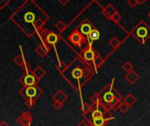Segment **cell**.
I'll list each match as a JSON object with an SVG mask.
<instances>
[{
	"label": "cell",
	"instance_id": "cell-1",
	"mask_svg": "<svg viewBox=\"0 0 150 126\" xmlns=\"http://www.w3.org/2000/svg\"><path fill=\"white\" fill-rule=\"evenodd\" d=\"M49 18V16L33 1H25L12 13L11 20L27 36L31 37L37 33L35 24L40 18Z\"/></svg>",
	"mask_w": 150,
	"mask_h": 126
},
{
	"label": "cell",
	"instance_id": "cell-2",
	"mask_svg": "<svg viewBox=\"0 0 150 126\" xmlns=\"http://www.w3.org/2000/svg\"><path fill=\"white\" fill-rule=\"evenodd\" d=\"M95 72L79 57H76L62 73L63 78L76 90H80L94 75Z\"/></svg>",
	"mask_w": 150,
	"mask_h": 126
},
{
	"label": "cell",
	"instance_id": "cell-3",
	"mask_svg": "<svg viewBox=\"0 0 150 126\" xmlns=\"http://www.w3.org/2000/svg\"><path fill=\"white\" fill-rule=\"evenodd\" d=\"M113 82H114V79H112L110 83L106 84L99 92L103 103L105 104L108 110L112 111L113 108L123 100L122 95L114 88Z\"/></svg>",
	"mask_w": 150,
	"mask_h": 126
},
{
	"label": "cell",
	"instance_id": "cell-4",
	"mask_svg": "<svg viewBox=\"0 0 150 126\" xmlns=\"http://www.w3.org/2000/svg\"><path fill=\"white\" fill-rule=\"evenodd\" d=\"M131 34L140 44L144 45L150 39V26L144 20H141L133 28Z\"/></svg>",
	"mask_w": 150,
	"mask_h": 126
},
{
	"label": "cell",
	"instance_id": "cell-5",
	"mask_svg": "<svg viewBox=\"0 0 150 126\" xmlns=\"http://www.w3.org/2000/svg\"><path fill=\"white\" fill-rule=\"evenodd\" d=\"M69 40L76 46L80 47L81 51L87 49L89 46H92V44L89 41V39L83 36L77 29L74 30L68 37Z\"/></svg>",
	"mask_w": 150,
	"mask_h": 126
},
{
	"label": "cell",
	"instance_id": "cell-6",
	"mask_svg": "<svg viewBox=\"0 0 150 126\" xmlns=\"http://www.w3.org/2000/svg\"><path fill=\"white\" fill-rule=\"evenodd\" d=\"M78 56L93 70V63H94L95 60L98 56H100V55L97 52V50L92 46H91L87 49L83 50V51H80V53H79Z\"/></svg>",
	"mask_w": 150,
	"mask_h": 126
},
{
	"label": "cell",
	"instance_id": "cell-7",
	"mask_svg": "<svg viewBox=\"0 0 150 126\" xmlns=\"http://www.w3.org/2000/svg\"><path fill=\"white\" fill-rule=\"evenodd\" d=\"M43 92L44 91L37 85L31 86V87H23L19 90L20 95L25 98V100L31 99L34 101H36V99L39 98L43 94Z\"/></svg>",
	"mask_w": 150,
	"mask_h": 126
},
{
	"label": "cell",
	"instance_id": "cell-8",
	"mask_svg": "<svg viewBox=\"0 0 150 126\" xmlns=\"http://www.w3.org/2000/svg\"><path fill=\"white\" fill-rule=\"evenodd\" d=\"M96 27L94 26V25L88 19H84L78 26V28H76L83 36H85L86 38L89 36V34L91 32L92 30H94Z\"/></svg>",
	"mask_w": 150,
	"mask_h": 126
},
{
	"label": "cell",
	"instance_id": "cell-9",
	"mask_svg": "<svg viewBox=\"0 0 150 126\" xmlns=\"http://www.w3.org/2000/svg\"><path fill=\"white\" fill-rule=\"evenodd\" d=\"M19 82L23 84L24 87H31V86H35L39 81L34 77L33 74L26 73L19 79Z\"/></svg>",
	"mask_w": 150,
	"mask_h": 126
},
{
	"label": "cell",
	"instance_id": "cell-10",
	"mask_svg": "<svg viewBox=\"0 0 150 126\" xmlns=\"http://www.w3.org/2000/svg\"><path fill=\"white\" fill-rule=\"evenodd\" d=\"M18 124L20 126H29L33 121V116L30 112L26 111L22 113L18 118Z\"/></svg>",
	"mask_w": 150,
	"mask_h": 126
},
{
	"label": "cell",
	"instance_id": "cell-11",
	"mask_svg": "<svg viewBox=\"0 0 150 126\" xmlns=\"http://www.w3.org/2000/svg\"><path fill=\"white\" fill-rule=\"evenodd\" d=\"M59 41V35L54 32H48L46 35L43 44H47L49 46H54Z\"/></svg>",
	"mask_w": 150,
	"mask_h": 126
},
{
	"label": "cell",
	"instance_id": "cell-12",
	"mask_svg": "<svg viewBox=\"0 0 150 126\" xmlns=\"http://www.w3.org/2000/svg\"><path fill=\"white\" fill-rule=\"evenodd\" d=\"M50 51V46L47 44H43L41 43L40 46H38L35 49V53L40 57V58H44Z\"/></svg>",
	"mask_w": 150,
	"mask_h": 126
},
{
	"label": "cell",
	"instance_id": "cell-13",
	"mask_svg": "<svg viewBox=\"0 0 150 126\" xmlns=\"http://www.w3.org/2000/svg\"><path fill=\"white\" fill-rule=\"evenodd\" d=\"M102 11L104 13V15L107 18H111L115 13L118 12L117 9L112 4H108L105 7L102 8Z\"/></svg>",
	"mask_w": 150,
	"mask_h": 126
},
{
	"label": "cell",
	"instance_id": "cell-14",
	"mask_svg": "<svg viewBox=\"0 0 150 126\" xmlns=\"http://www.w3.org/2000/svg\"><path fill=\"white\" fill-rule=\"evenodd\" d=\"M54 102H59L64 103L68 100V96L62 90H57L52 96Z\"/></svg>",
	"mask_w": 150,
	"mask_h": 126
},
{
	"label": "cell",
	"instance_id": "cell-15",
	"mask_svg": "<svg viewBox=\"0 0 150 126\" xmlns=\"http://www.w3.org/2000/svg\"><path fill=\"white\" fill-rule=\"evenodd\" d=\"M13 61H14V63H15L17 66L22 68L23 69H25V70L28 73L29 66H28V64L25 61V60H24V58H23L22 55H17V56L13 59Z\"/></svg>",
	"mask_w": 150,
	"mask_h": 126
},
{
	"label": "cell",
	"instance_id": "cell-16",
	"mask_svg": "<svg viewBox=\"0 0 150 126\" xmlns=\"http://www.w3.org/2000/svg\"><path fill=\"white\" fill-rule=\"evenodd\" d=\"M125 79L130 83V84H134L139 79H140V75L135 72V71H131L129 73H127Z\"/></svg>",
	"mask_w": 150,
	"mask_h": 126
},
{
	"label": "cell",
	"instance_id": "cell-17",
	"mask_svg": "<svg viewBox=\"0 0 150 126\" xmlns=\"http://www.w3.org/2000/svg\"><path fill=\"white\" fill-rule=\"evenodd\" d=\"M125 103H127L129 107H132L134 104H135L137 103V98L132 94L129 93L128 95H127V96H125L122 100Z\"/></svg>",
	"mask_w": 150,
	"mask_h": 126
},
{
	"label": "cell",
	"instance_id": "cell-18",
	"mask_svg": "<svg viewBox=\"0 0 150 126\" xmlns=\"http://www.w3.org/2000/svg\"><path fill=\"white\" fill-rule=\"evenodd\" d=\"M32 74L34 75V77H35L38 81H40L42 77H44V76H45V75H46V71H45V70L40 67V66H38L34 70H33Z\"/></svg>",
	"mask_w": 150,
	"mask_h": 126
},
{
	"label": "cell",
	"instance_id": "cell-19",
	"mask_svg": "<svg viewBox=\"0 0 150 126\" xmlns=\"http://www.w3.org/2000/svg\"><path fill=\"white\" fill-rule=\"evenodd\" d=\"M99 37H100V32H99V31L97 28H95L94 30L91 31V32L89 34V36L87 37V39L92 44V42H94L95 40H98L99 39Z\"/></svg>",
	"mask_w": 150,
	"mask_h": 126
},
{
	"label": "cell",
	"instance_id": "cell-20",
	"mask_svg": "<svg viewBox=\"0 0 150 126\" xmlns=\"http://www.w3.org/2000/svg\"><path fill=\"white\" fill-rule=\"evenodd\" d=\"M108 122L104 118H96V119H93L90 125L92 126H105V125L107 124Z\"/></svg>",
	"mask_w": 150,
	"mask_h": 126
},
{
	"label": "cell",
	"instance_id": "cell-21",
	"mask_svg": "<svg viewBox=\"0 0 150 126\" xmlns=\"http://www.w3.org/2000/svg\"><path fill=\"white\" fill-rule=\"evenodd\" d=\"M104 62H105V60H104L101 56H98V57L95 60V61H94V63H93V70H94L95 73L97 72V70H98L100 67H102V65L104 64Z\"/></svg>",
	"mask_w": 150,
	"mask_h": 126
},
{
	"label": "cell",
	"instance_id": "cell-22",
	"mask_svg": "<svg viewBox=\"0 0 150 126\" xmlns=\"http://www.w3.org/2000/svg\"><path fill=\"white\" fill-rule=\"evenodd\" d=\"M109 45L112 47V48H114V49H116V48H118L120 45H121V42L120 41V39L117 38V37H112L110 40H109Z\"/></svg>",
	"mask_w": 150,
	"mask_h": 126
},
{
	"label": "cell",
	"instance_id": "cell-23",
	"mask_svg": "<svg viewBox=\"0 0 150 126\" xmlns=\"http://www.w3.org/2000/svg\"><path fill=\"white\" fill-rule=\"evenodd\" d=\"M121 68H122V69H123L125 72H127V73H129V72H131V71L134 70V65H133V63L130 62V61H126V62H124Z\"/></svg>",
	"mask_w": 150,
	"mask_h": 126
},
{
	"label": "cell",
	"instance_id": "cell-24",
	"mask_svg": "<svg viewBox=\"0 0 150 126\" xmlns=\"http://www.w3.org/2000/svg\"><path fill=\"white\" fill-rule=\"evenodd\" d=\"M92 111V107L91 105V103L85 102V103H83L82 104V111H83V115H85V114H88L89 112H91Z\"/></svg>",
	"mask_w": 150,
	"mask_h": 126
},
{
	"label": "cell",
	"instance_id": "cell-25",
	"mask_svg": "<svg viewBox=\"0 0 150 126\" xmlns=\"http://www.w3.org/2000/svg\"><path fill=\"white\" fill-rule=\"evenodd\" d=\"M55 28L59 31V32H63L66 28H67V25L62 21V20H59L56 24H55Z\"/></svg>",
	"mask_w": 150,
	"mask_h": 126
},
{
	"label": "cell",
	"instance_id": "cell-26",
	"mask_svg": "<svg viewBox=\"0 0 150 126\" xmlns=\"http://www.w3.org/2000/svg\"><path fill=\"white\" fill-rule=\"evenodd\" d=\"M103 118H104L107 122H109L110 120H112V119L114 118V115H113V113H112V111H106L104 112Z\"/></svg>",
	"mask_w": 150,
	"mask_h": 126
},
{
	"label": "cell",
	"instance_id": "cell-27",
	"mask_svg": "<svg viewBox=\"0 0 150 126\" xmlns=\"http://www.w3.org/2000/svg\"><path fill=\"white\" fill-rule=\"evenodd\" d=\"M129 109H130V107H129L127 103H125L123 101L120 102V107H119V111H120V112L125 113V112H127Z\"/></svg>",
	"mask_w": 150,
	"mask_h": 126
},
{
	"label": "cell",
	"instance_id": "cell-28",
	"mask_svg": "<svg viewBox=\"0 0 150 126\" xmlns=\"http://www.w3.org/2000/svg\"><path fill=\"white\" fill-rule=\"evenodd\" d=\"M113 23H116V24H119L120 23V21L121 20V15H120V12H117V13H115L111 18H110Z\"/></svg>",
	"mask_w": 150,
	"mask_h": 126
},
{
	"label": "cell",
	"instance_id": "cell-29",
	"mask_svg": "<svg viewBox=\"0 0 150 126\" xmlns=\"http://www.w3.org/2000/svg\"><path fill=\"white\" fill-rule=\"evenodd\" d=\"M127 4L129 5V7L131 8H134L139 4V1L138 0H128L127 1Z\"/></svg>",
	"mask_w": 150,
	"mask_h": 126
},
{
	"label": "cell",
	"instance_id": "cell-30",
	"mask_svg": "<svg viewBox=\"0 0 150 126\" xmlns=\"http://www.w3.org/2000/svg\"><path fill=\"white\" fill-rule=\"evenodd\" d=\"M36 103V101L34 100H31V99H27L25 100V105L28 107V108H33Z\"/></svg>",
	"mask_w": 150,
	"mask_h": 126
},
{
	"label": "cell",
	"instance_id": "cell-31",
	"mask_svg": "<svg viewBox=\"0 0 150 126\" xmlns=\"http://www.w3.org/2000/svg\"><path fill=\"white\" fill-rule=\"evenodd\" d=\"M63 105H64V103H59V102H54V103H53L54 108L55 110H57V111L61 110V109L63 107Z\"/></svg>",
	"mask_w": 150,
	"mask_h": 126
},
{
	"label": "cell",
	"instance_id": "cell-32",
	"mask_svg": "<svg viewBox=\"0 0 150 126\" xmlns=\"http://www.w3.org/2000/svg\"><path fill=\"white\" fill-rule=\"evenodd\" d=\"M10 4L9 0H0V10L4 9Z\"/></svg>",
	"mask_w": 150,
	"mask_h": 126
},
{
	"label": "cell",
	"instance_id": "cell-33",
	"mask_svg": "<svg viewBox=\"0 0 150 126\" xmlns=\"http://www.w3.org/2000/svg\"><path fill=\"white\" fill-rule=\"evenodd\" d=\"M76 126H91L87 122H85V121H81L78 125Z\"/></svg>",
	"mask_w": 150,
	"mask_h": 126
},
{
	"label": "cell",
	"instance_id": "cell-34",
	"mask_svg": "<svg viewBox=\"0 0 150 126\" xmlns=\"http://www.w3.org/2000/svg\"><path fill=\"white\" fill-rule=\"evenodd\" d=\"M58 2H59L60 4H62L65 5V4H68V3H69V0H67V1H62V0H59Z\"/></svg>",
	"mask_w": 150,
	"mask_h": 126
},
{
	"label": "cell",
	"instance_id": "cell-35",
	"mask_svg": "<svg viewBox=\"0 0 150 126\" xmlns=\"http://www.w3.org/2000/svg\"><path fill=\"white\" fill-rule=\"evenodd\" d=\"M0 126H9V125H8V124H7L6 122L2 121V122H0Z\"/></svg>",
	"mask_w": 150,
	"mask_h": 126
},
{
	"label": "cell",
	"instance_id": "cell-36",
	"mask_svg": "<svg viewBox=\"0 0 150 126\" xmlns=\"http://www.w3.org/2000/svg\"><path fill=\"white\" fill-rule=\"evenodd\" d=\"M139 1V4H142L144 3H146V0H138Z\"/></svg>",
	"mask_w": 150,
	"mask_h": 126
},
{
	"label": "cell",
	"instance_id": "cell-37",
	"mask_svg": "<svg viewBox=\"0 0 150 126\" xmlns=\"http://www.w3.org/2000/svg\"><path fill=\"white\" fill-rule=\"evenodd\" d=\"M148 17H149V19H150V11H149V14H148Z\"/></svg>",
	"mask_w": 150,
	"mask_h": 126
},
{
	"label": "cell",
	"instance_id": "cell-38",
	"mask_svg": "<svg viewBox=\"0 0 150 126\" xmlns=\"http://www.w3.org/2000/svg\"><path fill=\"white\" fill-rule=\"evenodd\" d=\"M91 126H92V125H91Z\"/></svg>",
	"mask_w": 150,
	"mask_h": 126
}]
</instances>
